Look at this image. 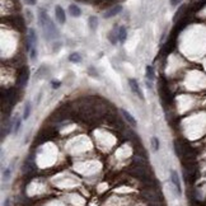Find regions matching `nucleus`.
<instances>
[{"label":"nucleus","instance_id":"25","mask_svg":"<svg viewBox=\"0 0 206 206\" xmlns=\"http://www.w3.org/2000/svg\"><path fill=\"white\" fill-rule=\"evenodd\" d=\"M4 206H10V201H9V198H6V200H5Z\"/></svg>","mask_w":206,"mask_h":206},{"label":"nucleus","instance_id":"13","mask_svg":"<svg viewBox=\"0 0 206 206\" xmlns=\"http://www.w3.org/2000/svg\"><path fill=\"white\" fill-rule=\"evenodd\" d=\"M31 115V102H26L24 104V112H23V120H27Z\"/></svg>","mask_w":206,"mask_h":206},{"label":"nucleus","instance_id":"7","mask_svg":"<svg viewBox=\"0 0 206 206\" xmlns=\"http://www.w3.org/2000/svg\"><path fill=\"white\" fill-rule=\"evenodd\" d=\"M132 164L134 166H140V167H148V162L145 159V157H143V155H134V158H132Z\"/></svg>","mask_w":206,"mask_h":206},{"label":"nucleus","instance_id":"19","mask_svg":"<svg viewBox=\"0 0 206 206\" xmlns=\"http://www.w3.org/2000/svg\"><path fill=\"white\" fill-rule=\"evenodd\" d=\"M184 9H186V6L184 5H182L181 8L177 10V13H176V16H174V20H178V18H181V16L183 14V12H184Z\"/></svg>","mask_w":206,"mask_h":206},{"label":"nucleus","instance_id":"16","mask_svg":"<svg viewBox=\"0 0 206 206\" xmlns=\"http://www.w3.org/2000/svg\"><path fill=\"white\" fill-rule=\"evenodd\" d=\"M69 60L72 61V62H80L82 61V56L78 52H73L72 55L69 56Z\"/></svg>","mask_w":206,"mask_h":206},{"label":"nucleus","instance_id":"21","mask_svg":"<svg viewBox=\"0 0 206 206\" xmlns=\"http://www.w3.org/2000/svg\"><path fill=\"white\" fill-rule=\"evenodd\" d=\"M169 3L172 6H177V5H180V3H182V0H169Z\"/></svg>","mask_w":206,"mask_h":206},{"label":"nucleus","instance_id":"22","mask_svg":"<svg viewBox=\"0 0 206 206\" xmlns=\"http://www.w3.org/2000/svg\"><path fill=\"white\" fill-rule=\"evenodd\" d=\"M36 55H37V51H36V48L33 47V48L31 50V59L34 60V59H36Z\"/></svg>","mask_w":206,"mask_h":206},{"label":"nucleus","instance_id":"17","mask_svg":"<svg viewBox=\"0 0 206 206\" xmlns=\"http://www.w3.org/2000/svg\"><path fill=\"white\" fill-rule=\"evenodd\" d=\"M152 146H153V150L154 152H157V150H159V140H158V138H152Z\"/></svg>","mask_w":206,"mask_h":206},{"label":"nucleus","instance_id":"9","mask_svg":"<svg viewBox=\"0 0 206 206\" xmlns=\"http://www.w3.org/2000/svg\"><path fill=\"white\" fill-rule=\"evenodd\" d=\"M120 111H121V113H122V116H124V117L126 118V121H127V122H129V124H130L131 126H134V127H135V126H136V120H135V118H134V117H132V116L130 115V113H129V112H127L126 110H124V108H121V110H120Z\"/></svg>","mask_w":206,"mask_h":206},{"label":"nucleus","instance_id":"12","mask_svg":"<svg viewBox=\"0 0 206 206\" xmlns=\"http://www.w3.org/2000/svg\"><path fill=\"white\" fill-rule=\"evenodd\" d=\"M108 40L111 41V44H113V45L117 44V42H118V28H117V30H115V31H112L108 34Z\"/></svg>","mask_w":206,"mask_h":206},{"label":"nucleus","instance_id":"2","mask_svg":"<svg viewBox=\"0 0 206 206\" xmlns=\"http://www.w3.org/2000/svg\"><path fill=\"white\" fill-rule=\"evenodd\" d=\"M28 76H30V70H28V68H23L19 72V75L17 78V85L20 89L26 87V84L28 82Z\"/></svg>","mask_w":206,"mask_h":206},{"label":"nucleus","instance_id":"18","mask_svg":"<svg viewBox=\"0 0 206 206\" xmlns=\"http://www.w3.org/2000/svg\"><path fill=\"white\" fill-rule=\"evenodd\" d=\"M20 125H22V120H20L19 117H17V120L14 121V127H13V130L14 132H18L19 129H20Z\"/></svg>","mask_w":206,"mask_h":206},{"label":"nucleus","instance_id":"23","mask_svg":"<svg viewBox=\"0 0 206 206\" xmlns=\"http://www.w3.org/2000/svg\"><path fill=\"white\" fill-rule=\"evenodd\" d=\"M24 2H26L28 5H34V4H36V0H24Z\"/></svg>","mask_w":206,"mask_h":206},{"label":"nucleus","instance_id":"1","mask_svg":"<svg viewBox=\"0 0 206 206\" xmlns=\"http://www.w3.org/2000/svg\"><path fill=\"white\" fill-rule=\"evenodd\" d=\"M38 20H40V26L42 27V30H44L46 40H52L55 37H58L59 32L56 30L54 22L50 19L48 14L44 9H40V12H38Z\"/></svg>","mask_w":206,"mask_h":206},{"label":"nucleus","instance_id":"14","mask_svg":"<svg viewBox=\"0 0 206 206\" xmlns=\"http://www.w3.org/2000/svg\"><path fill=\"white\" fill-rule=\"evenodd\" d=\"M88 23H89V27H90V30H96V28L98 27V18L97 17H90L88 19Z\"/></svg>","mask_w":206,"mask_h":206},{"label":"nucleus","instance_id":"8","mask_svg":"<svg viewBox=\"0 0 206 206\" xmlns=\"http://www.w3.org/2000/svg\"><path fill=\"white\" fill-rule=\"evenodd\" d=\"M27 41L30 42L32 46H33V45H36V42H37V34H36V31H34L33 28H30V30H28Z\"/></svg>","mask_w":206,"mask_h":206},{"label":"nucleus","instance_id":"24","mask_svg":"<svg viewBox=\"0 0 206 206\" xmlns=\"http://www.w3.org/2000/svg\"><path fill=\"white\" fill-rule=\"evenodd\" d=\"M52 85H54V88L56 89L58 87H60V82H52Z\"/></svg>","mask_w":206,"mask_h":206},{"label":"nucleus","instance_id":"20","mask_svg":"<svg viewBox=\"0 0 206 206\" xmlns=\"http://www.w3.org/2000/svg\"><path fill=\"white\" fill-rule=\"evenodd\" d=\"M9 178H10V169L8 168L6 170H4V180H6V181H8Z\"/></svg>","mask_w":206,"mask_h":206},{"label":"nucleus","instance_id":"5","mask_svg":"<svg viewBox=\"0 0 206 206\" xmlns=\"http://www.w3.org/2000/svg\"><path fill=\"white\" fill-rule=\"evenodd\" d=\"M55 16H56V20H58L60 24L65 23L66 14H65V10H64L60 5H56V8H55Z\"/></svg>","mask_w":206,"mask_h":206},{"label":"nucleus","instance_id":"6","mask_svg":"<svg viewBox=\"0 0 206 206\" xmlns=\"http://www.w3.org/2000/svg\"><path fill=\"white\" fill-rule=\"evenodd\" d=\"M122 12V6L121 5H115V6H112L111 9H108L107 12L104 13V18H112V17H115L117 16L118 13H121Z\"/></svg>","mask_w":206,"mask_h":206},{"label":"nucleus","instance_id":"15","mask_svg":"<svg viewBox=\"0 0 206 206\" xmlns=\"http://www.w3.org/2000/svg\"><path fill=\"white\" fill-rule=\"evenodd\" d=\"M146 78L149 80H154V78H155V74H154V69H153V66H146Z\"/></svg>","mask_w":206,"mask_h":206},{"label":"nucleus","instance_id":"10","mask_svg":"<svg viewBox=\"0 0 206 206\" xmlns=\"http://www.w3.org/2000/svg\"><path fill=\"white\" fill-rule=\"evenodd\" d=\"M69 14L72 17H80V14H82V10H80V8L78 5H75V4H72L69 6Z\"/></svg>","mask_w":206,"mask_h":206},{"label":"nucleus","instance_id":"3","mask_svg":"<svg viewBox=\"0 0 206 206\" xmlns=\"http://www.w3.org/2000/svg\"><path fill=\"white\" fill-rule=\"evenodd\" d=\"M170 181L174 184L176 191H177V195H181L182 194V188H181V182H180V176L176 170H170Z\"/></svg>","mask_w":206,"mask_h":206},{"label":"nucleus","instance_id":"11","mask_svg":"<svg viewBox=\"0 0 206 206\" xmlns=\"http://www.w3.org/2000/svg\"><path fill=\"white\" fill-rule=\"evenodd\" d=\"M127 38V31H126V28L125 27H120L118 28V41L121 42V44H124V42L126 41Z\"/></svg>","mask_w":206,"mask_h":206},{"label":"nucleus","instance_id":"4","mask_svg":"<svg viewBox=\"0 0 206 206\" xmlns=\"http://www.w3.org/2000/svg\"><path fill=\"white\" fill-rule=\"evenodd\" d=\"M129 84H130V87H131V90L134 92L135 94H136L141 101H144V94H143V92H141V89H140V87H139V83L135 80V79H132V78H130L129 79Z\"/></svg>","mask_w":206,"mask_h":206}]
</instances>
